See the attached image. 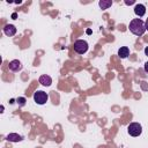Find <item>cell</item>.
<instances>
[{"mask_svg":"<svg viewBox=\"0 0 148 148\" xmlns=\"http://www.w3.org/2000/svg\"><path fill=\"white\" fill-rule=\"evenodd\" d=\"M128 29L133 35L142 36L146 31V25H145V22L141 18H133L128 24Z\"/></svg>","mask_w":148,"mask_h":148,"instance_id":"cell-1","label":"cell"},{"mask_svg":"<svg viewBox=\"0 0 148 148\" xmlns=\"http://www.w3.org/2000/svg\"><path fill=\"white\" fill-rule=\"evenodd\" d=\"M88 47L89 45L84 39H77L74 42V51L79 54H84L88 51Z\"/></svg>","mask_w":148,"mask_h":148,"instance_id":"cell-2","label":"cell"},{"mask_svg":"<svg viewBox=\"0 0 148 148\" xmlns=\"http://www.w3.org/2000/svg\"><path fill=\"white\" fill-rule=\"evenodd\" d=\"M49 99V95L47 92L43 91V90H37L36 92H34V101L39 104V105H44Z\"/></svg>","mask_w":148,"mask_h":148,"instance_id":"cell-3","label":"cell"},{"mask_svg":"<svg viewBox=\"0 0 148 148\" xmlns=\"http://www.w3.org/2000/svg\"><path fill=\"white\" fill-rule=\"evenodd\" d=\"M127 132L131 136H139L142 133V126L139 123H131L127 126Z\"/></svg>","mask_w":148,"mask_h":148,"instance_id":"cell-4","label":"cell"},{"mask_svg":"<svg viewBox=\"0 0 148 148\" xmlns=\"http://www.w3.org/2000/svg\"><path fill=\"white\" fill-rule=\"evenodd\" d=\"M8 67H9V69L12 72H18V71L22 69V62L20 60H17V59H14V60H12L9 62Z\"/></svg>","mask_w":148,"mask_h":148,"instance_id":"cell-5","label":"cell"},{"mask_svg":"<svg viewBox=\"0 0 148 148\" xmlns=\"http://www.w3.org/2000/svg\"><path fill=\"white\" fill-rule=\"evenodd\" d=\"M38 82H39L42 86H44V87H50V86L52 84V79H51V76H49V75H46V74H43V75L39 76Z\"/></svg>","mask_w":148,"mask_h":148,"instance_id":"cell-6","label":"cell"},{"mask_svg":"<svg viewBox=\"0 0 148 148\" xmlns=\"http://www.w3.org/2000/svg\"><path fill=\"white\" fill-rule=\"evenodd\" d=\"M3 34H5L6 36H9V37L14 36V35L16 34V28H15V25H14V24H6L5 28H3Z\"/></svg>","mask_w":148,"mask_h":148,"instance_id":"cell-7","label":"cell"},{"mask_svg":"<svg viewBox=\"0 0 148 148\" xmlns=\"http://www.w3.org/2000/svg\"><path fill=\"white\" fill-rule=\"evenodd\" d=\"M134 13H135V15L139 16V17L143 16V15L146 14V7H145V5H142V3H136L135 7H134Z\"/></svg>","mask_w":148,"mask_h":148,"instance_id":"cell-8","label":"cell"},{"mask_svg":"<svg viewBox=\"0 0 148 148\" xmlns=\"http://www.w3.org/2000/svg\"><path fill=\"white\" fill-rule=\"evenodd\" d=\"M6 140L10 141V142H20L23 140V136L17 134V133H9L7 136H6Z\"/></svg>","mask_w":148,"mask_h":148,"instance_id":"cell-9","label":"cell"},{"mask_svg":"<svg viewBox=\"0 0 148 148\" xmlns=\"http://www.w3.org/2000/svg\"><path fill=\"white\" fill-rule=\"evenodd\" d=\"M118 56L121 58V59H125L130 56V49L127 46H121L119 50H118Z\"/></svg>","mask_w":148,"mask_h":148,"instance_id":"cell-10","label":"cell"},{"mask_svg":"<svg viewBox=\"0 0 148 148\" xmlns=\"http://www.w3.org/2000/svg\"><path fill=\"white\" fill-rule=\"evenodd\" d=\"M98 5H99L101 9H108L109 7L112 6V1L111 0H101L98 2Z\"/></svg>","mask_w":148,"mask_h":148,"instance_id":"cell-11","label":"cell"},{"mask_svg":"<svg viewBox=\"0 0 148 148\" xmlns=\"http://www.w3.org/2000/svg\"><path fill=\"white\" fill-rule=\"evenodd\" d=\"M20 102V105H24V102H25V99L23 98V97H20V98H17V103Z\"/></svg>","mask_w":148,"mask_h":148,"instance_id":"cell-12","label":"cell"},{"mask_svg":"<svg viewBox=\"0 0 148 148\" xmlns=\"http://www.w3.org/2000/svg\"><path fill=\"white\" fill-rule=\"evenodd\" d=\"M143 69H145V72H146V73H148V61H146V62H145Z\"/></svg>","mask_w":148,"mask_h":148,"instance_id":"cell-13","label":"cell"},{"mask_svg":"<svg viewBox=\"0 0 148 148\" xmlns=\"http://www.w3.org/2000/svg\"><path fill=\"white\" fill-rule=\"evenodd\" d=\"M134 2H135L134 0H131V1H128V0H126V1H125V3H126V5H133Z\"/></svg>","mask_w":148,"mask_h":148,"instance_id":"cell-14","label":"cell"},{"mask_svg":"<svg viewBox=\"0 0 148 148\" xmlns=\"http://www.w3.org/2000/svg\"><path fill=\"white\" fill-rule=\"evenodd\" d=\"M145 54H146V56H148V46H146V47H145Z\"/></svg>","mask_w":148,"mask_h":148,"instance_id":"cell-15","label":"cell"},{"mask_svg":"<svg viewBox=\"0 0 148 148\" xmlns=\"http://www.w3.org/2000/svg\"><path fill=\"white\" fill-rule=\"evenodd\" d=\"M145 25H146V30H148V18L146 20V22H145Z\"/></svg>","mask_w":148,"mask_h":148,"instance_id":"cell-16","label":"cell"}]
</instances>
